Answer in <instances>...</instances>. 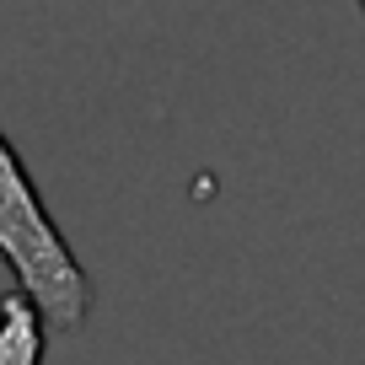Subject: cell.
Returning <instances> with one entry per match:
<instances>
[{
	"label": "cell",
	"instance_id": "6da1fadb",
	"mask_svg": "<svg viewBox=\"0 0 365 365\" xmlns=\"http://www.w3.org/2000/svg\"><path fill=\"white\" fill-rule=\"evenodd\" d=\"M0 263L11 269L16 290L43 307L48 328L81 333L97 307L91 274L81 269L76 247L65 242V231L54 226L48 205L38 199V182L27 172L22 150L0 135Z\"/></svg>",
	"mask_w": 365,
	"mask_h": 365
},
{
	"label": "cell",
	"instance_id": "7a4b0ae2",
	"mask_svg": "<svg viewBox=\"0 0 365 365\" xmlns=\"http://www.w3.org/2000/svg\"><path fill=\"white\" fill-rule=\"evenodd\" d=\"M43 307L27 290L0 296V365H43Z\"/></svg>",
	"mask_w": 365,
	"mask_h": 365
},
{
	"label": "cell",
	"instance_id": "3957f363",
	"mask_svg": "<svg viewBox=\"0 0 365 365\" xmlns=\"http://www.w3.org/2000/svg\"><path fill=\"white\" fill-rule=\"evenodd\" d=\"M360 6H365V0H360Z\"/></svg>",
	"mask_w": 365,
	"mask_h": 365
}]
</instances>
